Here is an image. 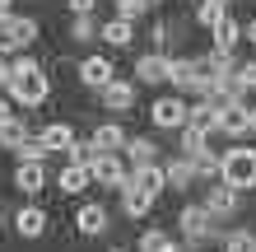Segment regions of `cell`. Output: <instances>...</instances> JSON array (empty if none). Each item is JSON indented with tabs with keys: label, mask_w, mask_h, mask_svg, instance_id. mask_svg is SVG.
<instances>
[{
	"label": "cell",
	"mask_w": 256,
	"mask_h": 252,
	"mask_svg": "<svg viewBox=\"0 0 256 252\" xmlns=\"http://www.w3.org/2000/svg\"><path fill=\"white\" fill-rule=\"evenodd\" d=\"M24 140H33V136H28V126L19 122V117H10V122H0V145H5V150H19Z\"/></svg>",
	"instance_id": "25"
},
{
	"label": "cell",
	"mask_w": 256,
	"mask_h": 252,
	"mask_svg": "<svg viewBox=\"0 0 256 252\" xmlns=\"http://www.w3.org/2000/svg\"><path fill=\"white\" fill-rule=\"evenodd\" d=\"M74 224H80V233L98 238V233H108V210H102L98 201H84V205H80V215H74Z\"/></svg>",
	"instance_id": "16"
},
{
	"label": "cell",
	"mask_w": 256,
	"mask_h": 252,
	"mask_svg": "<svg viewBox=\"0 0 256 252\" xmlns=\"http://www.w3.org/2000/svg\"><path fill=\"white\" fill-rule=\"evenodd\" d=\"M149 117H154L158 131H182V126H186V103L177 98V94H172V98H154Z\"/></svg>",
	"instance_id": "5"
},
{
	"label": "cell",
	"mask_w": 256,
	"mask_h": 252,
	"mask_svg": "<svg viewBox=\"0 0 256 252\" xmlns=\"http://www.w3.org/2000/svg\"><path fill=\"white\" fill-rule=\"evenodd\" d=\"M210 215H233L238 210V187H228V182H219V187H210V196L200 201Z\"/></svg>",
	"instance_id": "20"
},
{
	"label": "cell",
	"mask_w": 256,
	"mask_h": 252,
	"mask_svg": "<svg viewBox=\"0 0 256 252\" xmlns=\"http://www.w3.org/2000/svg\"><path fill=\"white\" fill-rule=\"evenodd\" d=\"M98 98H102V108H108V112H130L135 108V98H140V84H135V80H108V84H102L98 89Z\"/></svg>",
	"instance_id": "4"
},
{
	"label": "cell",
	"mask_w": 256,
	"mask_h": 252,
	"mask_svg": "<svg viewBox=\"0 0 256 252\" xmlns=\"http://www.w3.org/2000/svg\"><path fill=\"white\" fill-rule=\"evenodd\" d=\"M122 191H126V196H122V210H126L130 219H144L149 210H154V196H144V191H135L130 182H122Z\"/></svg>",
	"instance_id": "23"
},
{
	"label": "cell",
	"mask_w": 256,
	"mask_h": 252,
	"mask_svg": "<svg viewBox=\"0 0 256 252\" xmlns=\"http://www.w3.org/2000/svg\"><path fill=\"white\" fill-rule=\"evenodd\" d=\"M10 61H14V75H19V80L10 84V98H14V103H24V108H42V103H47V94H52L47 70H42L28 52H14Z\"/></svg>",
	"instance_id": "1"
},
{
	"label": "cell",
	"mask_w": 256,
	"mask_h": 252,
	"mask_svg": "<svg viewBox=\"0 0 256 252\" xmlns=\"http://www.w3.org/2000/svg\"><path fill=\"white\" fill-rule=\"evenodd\" d=\"M88 182H94V177H88V164H70V159H66L61 173H56V187H61L66 196H80Z\"/></svg>",
	"instance_id": "14"
},
{
	"label": "cell",
	"mask_w": 256,
	"mask_h": 252,
	"mask_svg": "<svg viewBox=\"0 0 256 252\" xmlns=\"http://www.w3.org/2000/svg\"><path fill=\"white\" fill-rule=\"evenodd\" d=\"M116 14H122V19H140V14H144V5H140V0H116Z\"/></svg>",
	"instance_id": "32"
},
{
	"label": "cell",
	"mask_w": 256,
	"mask_h": 252,
	"mask_svg": "<svg viewBox=\"0 0 256 252\" xmlns=\"http://www.w3.org/2000/svg\"><path fill=\"white\" fill-rule=\"evenodd\" d=\"M210 38H214V52H233L238 38H242V24H238L228 10H224L219 19H214V28H210Z\"/></svg>",
	"instance_id": "12"
},
{
	"label": "cell",
	"mask_w": 256,
	"mask_h": 252,
	"mask_svg": "<svg viewBox=\"0 0 256 252\" xmlns=\"http://www.w3.org/2000/svg\"><path fill=\"white\" fill-rule=\"evenodd\" d=\"M149 42H154V52H163V42H168V24H154V33H149Z\"/></svg>",
	"instance_id": "35"
},
{
	"label": "cell",
	"mask_w": 256,
	"mask_h": 252,
	"mask_svg": "<svg viewBox=\"0 0 256 252\" xmlns=\"http://www.w3.org/2000/svg\"><path fill=\"white\" fill-rule=\"evenodd\" d=\"M158 80H168V56L163 52H149L135 61V84H158Z\"/></svg>",
	"instance_id": "15"
},
{
	"label": "cell",
	"mask_w": 256,
	"mask_h": 252,
	"mask_svg": "<svg viewBox=\"0 0 256 252\" xmlns=\"http://www.w3.org/2000/svg\"><path fill=\"white\" fill-rule=\"evenodd\" d=\"M94 154H122L126 150V131H122V122H102L98 131H94Z\"/></svg>",
	"instance_id": "10"
},
{
	"label": "cell",
	"mask_w": 256,
	"mask_h": 252,
	"mask_svg": "<svg viewBox=\"0 0 256 252\" xmlns=\"http://www.w3.org/2000/svg\"><path fill=\"white\" fill-rule=\"evenodd\" d=\"M10 117H14V98L0 94V122H10Z\"/></svg>",
	"instance_id": "36"
},
{
	"label": "cell",
	"mask_w": 256,
	"mask_h": 252,
	"mask_svg": "<svg viewBox=\"0 0 256 252\" xmlns=\"http://www.w3.org/2000/svg\"><path fill=\"white\" fill-rule=\"evenodd\" d=\"M38 42V19H28V14H0V56H14L24 47H33Z\"/></svg>",
	"instance_id": "2"
},
{
	"label": "cell",
	"mask_w": 256,
	"mask_h": 252,
	"mask_svg": "<svg viewBox=\"0 0 256 252\" xmlns=\"http://www.w3.org/2000/svg\"><path fill=\"white\" fill-rule=\"evenodd\" d=\"M112 75H116V70H112V61H108V56H98V52L80 61V80H84V84H94V89H102Z\"/></svg>",
	"instance_id": "19"
},
{
	"label": "cell",
	"mask_w": 256,
	"mask_h": 252,
	"mask_svg": "<svg viewBox=\"0 0 256 252\" xmlns=\"http://www.w3.org/2000/svg\"><path fill=\"white\" fill-rule=\"evenodd\" d=\"M126 182H130L135 191H144V196H158V191L168 187V177H163L158 164H135V177H126Z\"/></svg>",
	"instance_id": "13"
},
{
	"label": "cell",
	"mask_w": 256,
	"mask_h": 252,
	"mask_svg": "<svg viewBox=\"0 0 256 252\" xmlns=\"http://www.w3.org/2000/svg\"><path fill=\"white\" fill-rule=\"evenodd\" d=\"M247 112L252 108H247L242 98H224L219 103V131H228V136H247V131H252L247 126Z\"/></svg>",
	"instance_id": "8"
},
{
	"label": "cell",
	"mask_w": 256,
	"mask_h": 252,
	"mask_svg": "<svg viewBox=\"0 0 256 252\" xmlns=\"http://www.w3.org/2000/svg\"><path fill=\"white\" fill-rule=\"evenodd\" d=\"M247 126H252V136H256V108H252V112H247Z\"/></svg>",
	"instance_id": "38"
},
{
	"label": "cell",
	"mask_w": 256,
	"mask_h": 252,
	"mask_svg": "<svg viewBox=\"0 0 256 252\" xmlns=\"http://www.w3.org/2000/svg\"><path fill=\"white\" fill-rule=\"evenodd\" d=\"M66 159H70V164H88V159H94V145H80V140H74L70 150H66Z\"/></svg>",
	"instance_id": "31"
},
{
	"label": "cell",
	"mask_w": 256,
	"mask_h": 252,
	"mask_svg": "<svg viewBox=\"0 0 256 252\" xmlns=\"http://www.w3.org/2000/svg\"><path fill=\"white\" fill-rule=\"evenodd\" d=\"M70 38H74V42H88V38H98V24L88 19V14H74V28H70Z\"/></svg>",
	"instance_id": "29"
},
{
	"label": "cell",
	"mask_w": 256,
	"mask_h": 252,
	"mask_svg": "<svg viewBox=\"0 0 256 252\" xmlns=\"http://www.w3.org/2000/svg\"><path fill=\"white\" fill-rule=\"evenodd\" d=\"M10 10H14V5H10V0H0V14H10Z\"/></svg>",
	"instance_id": "41"
},
{
	"label": "cell",
	"mask_w": 256,
	"mask_h": 252,
	"mask_svg": "<svg viewBox=\"0 0 256 252\" xmlns=\"http://www.w3.org/2000/svg\"><path fill=\"white\" fill-rule=\"evenodd\" d=\"M140 5H144V10H158V5H163V0H140Z\"/></svg>",
	"instance_id": "40"
},
{
	"label": "cell",
	"mask_w": 256,
	"mask_h": 252,
	"mask_svg": "<svg viewBox=\"0 0 256 252\" xmlns=\"http://www.w3.org/2000/svg\"><path fill=\"white\" fill-rule=\"evenodd\" d=\"M126 154L135 159V164H154V159H158V145H154V140H144V136H135V140L126 136Z\"/></svg>",
	"instance_id": "26"
},
{
	"label": "cell",
	"mask_w": 256,
	"mask_h": 252,
	"mask_svg": "<svg viewBox=\"0 0 256 252\" xmlns=\"http://www.w3.org/2000/svg\"><path fill=\"white\" fill-rule=\"evenodd\" d=\"M112 252H126V247H112Z\"/></svg>",
	"instance_id": "43"
},
{
	"label": "cell",
	"mask_w": 256,
	"mask_h": 252,
	"mask_svg": "<svg viewBox=\"0 0 256 252\" xmlns=\"http://www.w3.org/2000/svg\"><path fill=\"white\" fill-rule=\"evenodd\" d=\"M186 126H200V131L214 136V131H219V103H214V98L191 103V108H186Z\"/></svg>",
	"instance_id": "17"
},
{
	"label": "cell",
	"mask_w": 256,
	"mask_h": 252,
	"mask_svg": "<svg viewBox=\"0 0 256 252\" xmlns=\"http://www.w3.org/2000/svg\"><path fill=\"white\" fill-rule=\"evenodd\" d=\"M163 238H168L163 229H149L144 238H140V252H158V243H163Z\"/></svg>",
	"instance_id": "33"
},
{
	"label": "cell",
	"mask_w": 256,
	"mask_h": 252,
	"mask_svg": "<svg viewBox=\"0 0 256 252\" xmlns=\"http://www.w3.org/2000/svg\"><path fill=\"white\" fill-rule=\"evenodd\" d=\"M88 177H94L98 187H122L126 182V164L116 154H94L88 159Z\"/></svg>",
	"instance_id": "6"
},
{
	"label": "cell",
	"mask_w": 256,
	"mask_h": 252,
	"mask_svg": "<svg viewBox=\"0 0 256 252\" xmlns=\"http://www.w3.org/2000/svg\"><path fill=\"white\" fill-rule=\"evenodd\" d=\"M163 177H168V187H177V191H186L191 182H196V164L182 154V159H172V164H163Z\"/></svg>",
	"instance_id": "22"
},
{
	"label": "cell",
	"mask_w": 256,
	"mask_h": 252,
	"mask_svg": "<svg viewBox=\"0 0 256 252\" xmlns=\"http://www.w3.org/2000/svg\"><path fill=\"white\" fill-rule=\"evenodd\" d=\"M94 5H98V0H66L70 14H94Z\"/></svg>",
	"instance_id": "34"
},
{
	"label": "cell",
	"mask_w": 256,
	"mask_h": 252,
	"mask_svg": "<svg viewBox=\"0 0 256 252\" xmlns=\"http://www.w3.org/2000/svg\"><path fill=\"white\" fill-rule=\"evenodd\" d=\"M14 187H19L24 196H38V191L47 187V168L42 164H19L14 168Z\"/></svg>",
	"instance_id": "21"
},
{
	"label": "cell",
	"mask_w": 256,
	"mask_h": 252,
	"mask_svg": "<svg viewBox=\"0 0 256 252\" xmlns=\"http://www.w3.org/2000/svg\"><path fill=\"white\" fill-rule=\"evenodd\" d=\"M224 252H256V233H224Z\"/></svg>",
	"instance_id": "28"
},
{
	"label": "cell",
	"mask_w": 256,
	"mask_h": 252,
	"mask_svg": "<svg viewBox=\"0 0 256 252\" xmlns=\"http://www.w3.org/2000/svg\"><path fill=\"white\" fill-rule=\"evenodd\" d=\"M98 38L108 42V47H130V42H135V24H130V19H122V14H116V19L98 24Z\"/></svg>",
	"instance_id": "18"
},
{
	"label": "cell",
	"mask_w": 256,
	"mask_h": 252,
	"mask_svg": "<svg viewBox=\"0 0 256 252\" xmlns=\"http://www.w3.org/2000/svg\"><path fill=\"white\" fill-rule=\"evenodd\" d=\"M210 5H228V0H210Z\"/></svg>",
	"instance_id": "42"
},
{
	"label": "cell",
	"mask_w": 256,
	"mask_h": 252,
	"mask_svg": "<svg viewBox=\"0 0 256 252\" xmlns=\"http://www.w3.org/2000/svg\"><path fill=\"white\" fill-rule=\"evenodd\" d=\"M158 252H182V243H172V238H163V243H158Z\"/></svg>",
	"instance_id": "37"
},
{
	"label": "cell",
	"mask_w": 256,
	"mask_h": 252,
	"mask_svg": "<svg viewBox=\"0 0 256 252\" xmlns=\"http://www.w3.org/2000/svg\"><path fill=\"white\" fill-rule=\"evenodd\" d=\"M177 229H182L191 243H200V238H210V233H214V215H210L205 205H186L182 219H177Z\"/></svg>",
	"instance_id": "7"
},
{
	"label": "cell",
	"mask_w": 256,
	"mask_h": 252,
	"mask_svg": "<svg viewBox=\"0 0 256 252\" xmlns=\"http://www.w3.org/2000/svg\"><path fill=\"white\" fill-rule=\"evenodd\" d=\"M14 229H19L24 238H42V233H47V210H42V205H19V210H14Z\"/></svg>",
	"instance_id": "11"
},
{
	"label": "cell",
	"mask_w": 256,
	"mask_h": 252,
	"mask_svg": "<svg viewBox=\"0 0 256 252\" xmlns=\"http://www.w3.org/2000/svg\"><path fill=\"white\" fill-rule=\"evenodd\" d=\"M247 42H256V19H252V24H247Z\"/></svg>",
	"instance_id": "39"
},
{
	"label": "cell",
	"mask_w": 256,
	"mask_h": 252,
	"mask_svg": "<svg viewBox=\"0 0 256 252\" xmlns=\"http://www.w3.org/2000/svg\"><path fill=\"white\" fill-rule=\"evenodd\" d=\"M219 177H224L228 187H238V191L256 187V150H247V145L228 150V154L219 159Z\"/></svg>",
	"instance_id": "3"
},
{
	"label": "cell",
	"mask_w": 256,
	"mask_h": 252,
	"mask_svg": "<svg viewBox=\"0 0 256 252\" xmlns=\"http://www.w3.org/2000/svg\"><path fill=\"white\" fill-rule=\"evenodd\" d=\"M210 150V131H200V126H182V154L186 159H200Z\"/></svg>",
	"instance_id": "24"
},
{
	"label": "cell",
	"mask_w": 256,
	"mask_h": 252,
	"mask_svg": "<svg viewBox=\"0 0 256 252\" xmlns=\"http://www.w3.org/2000/svg\"><path fill=\"white\" fill-rule=\"evenodd\" d=\"M228 84H233V94H247V89H256V61H247V66H238Z\"/></svg>",
	"instance_id": "27"
},
{
	"label": "cell",
	"mask_w": 256,
	"mask_h": 252,
	"mask_svg": "<svg viewBox=\"0 0 256 252\" xmlns=\"http://www.w3.org/2000/svg\"><path fill=\"white\" fill-rule=\"evenodd\" d=\"M219 14H224V5H210V0H200V5H196V24H200V28H214Z\"/></svg>",
	"instance_id": "30"
},
{
	"label": "cell",
	"mask_w": 256,
	"mask_h": 252,
	"mask_svg": "<svg viewBox=\"0 0 256 252\" xmlns=\"http://www.w3.org/2000/svg\"><path fill=\"white\" fill-rule=\"evenodd\" d=\"M38 145L47 150V159H52V154H66L70 145H74V131H70V122H47V126L38 131Z\"/></svg>",
	"instance_id": "9"
}]
</instances>
